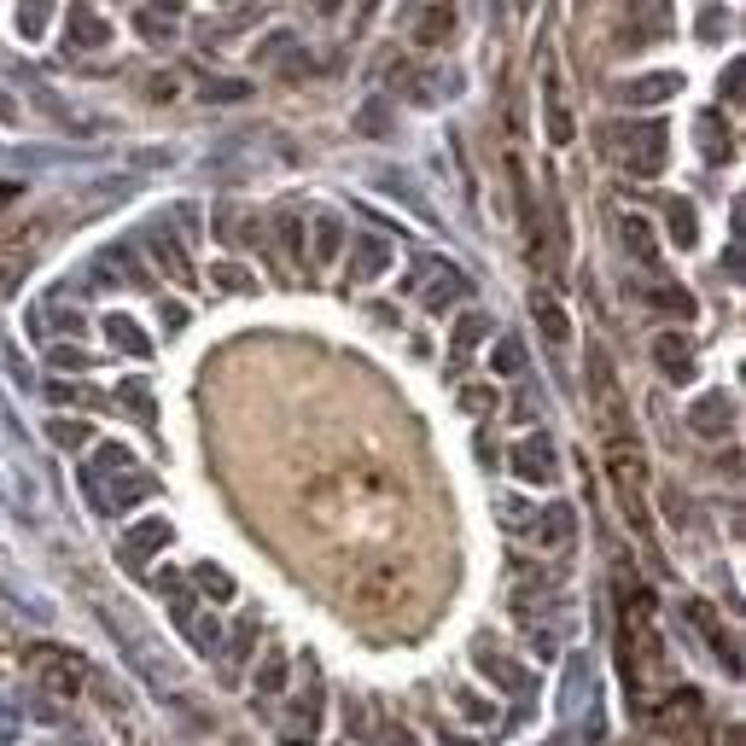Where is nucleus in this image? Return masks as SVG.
<instances>
[{
	"mask_svg": "<svg viewBox=\"0 0 746 746\" xmlns=\"http://www.w3.org/2000/svg\"><path fill=\"white\" fill-rule=\"evenodd\" d=\"M35 682H41V694L47 700H76L82 694V682H88V671H82V659L76 653H65V647H41V659H35Z\"/></svg>",
	"mask_w": 746,
	"mask_h": 746,
	"instance_id": "4",
	"label": "nucleus"
},
{
	"mask_svg": "<svg viewBox=\"0 0 746 746\" xmlns=\"http://www.w3.org/2000/svg\"><path fill=\"white\" fill-rule=\"evenodd\" d=\"M665 222H671V239H677V245H694V239H700V216H694V204H688V199L665 204Z\"/></svg>",
	"mask_w": 746,
	"mask_h": 746,
	"instance_id": "23",
	"label": "nucleus"
},
{
	"mask_svg": "<svg viewBox=\"0 0 746 746\" xmlns=\"http://www.w3.org/2000/svg\"><path fill=\"white\" fill-rule=\"evenodd\" d=\"M309 6H315V12H333V6H339V0H309Z\"/></svg>",
	"mask_w": 746,
	"mask_h": 746,
	"instance_id": "44",
	"label": "nucleus"
},
{
	"mask_svg": "<svg viewBox=\"0 0 746 746\" xmlns=\"http://www.w3.org/2000/svg\"><path fill=\"white\" fill-rule=\"evenodd\" d=\"M216 239H228V245H251V239H257V216H251L245 204H222V210H216Z\"/></svg>",
	"mask_w": 746,
	"mask_h": 746,
	"instance_id": "15",
	"label": "nucleus"
},
{
	"mask_svg": "<svg viewBox=\"0 0 746 746\" xmlns=\"http://www.w3.org/2000/svg\"><path fill=\"white\" fill-rule=\"evenodd\" d=\"M647 712L659 729H694V717L706 712V694L700 688H671L665 700H647Z\"/></svg>",
	"mask_w": 746,
	"mask_h": 746,
	"instance_id": "7",
	"label": "nucleus"
},
{
	"mask_svg": "<svg viewBox=\"0 0 746 746\" xmlns=\"http://www.w3.org/2000/svg\"><path fill=\"white\" fill-rule=\"evenodd\" d=\"M210 280H216V292H257V280H251V269H245V263H216V269H210Z\"/></svg>",
	"mask_w": 746,
	"mask_h": 746,
	"instance_id": "30",
	"label": "nucleus"
},
{
	"mask_svg": "<svg viewBox=\"0 0 746 746\" xmlns=\"http://www.w3.org/2000/svg\"><path fill=\"white\" fill-rule=\"evenodd\" d=\"M665 123H624V129H612V158L624 164L630 175H659L665 170Z\"/></svg>",
	"mask_w": 746,
	"mask_h": 746,
	"instance_id": "3",
	"label": "nucleus"
},
{
	"mask_svg": "<svg viewBox=\"0 0 746 746\" xmlns=\"http://www.w3.org/2000/svg\"><path fill=\"white\" fill-rule=\"evenodd\" d=\"M647 304H653V309H665V315H682V321L694 315V298H688L682 286H647Z\"/></svg>",
	"mask_w": 746,
	"mask_h": 746,
	"instance_id": "28",
	"label": "nucleus"
},
{
	"mask_svg": "<svg viewBox=\"0 0 746 746\" xmlns=\"http://www.w3.org/2000/svg\"><path fill=\"white\" fill-rule=\"evenodd\" d=\"M222 6H228V0H222Z\"/></svg>",
	"mask_w": 746,
	"mask_h": 746,
	"instance_id": "45",
	"label": "nucleus"
},
{
	"mask_svg": "<svg viewBox=\"0 0 746 746\" xmlns=\"http://www.w3.org/2000/svg\"><path fill=\"white\" fill-rule=\"evenodd\" d=\"M12 199H18V187H12V181H0V210H6Z\"/></svg>",
	"mask_w": 746,
	"mask_h": 746,
	"instance_id": "42",
	"label": "nucleus"
},
{
	"mask_svg": "<svg viewBox=\"0 0 746 746\" xmlns=\"http://www.w3.org/2000/svg\"><path fill=\"white\" fill-rule=\"evenodd\" d=\"M694 129H700L706 158H712V164H723V158H729V129H723V111H700V117H694Z\"/></svg>",
	"mask_w": 746,
	"mask_h": 746,
	"instance_id": "19",
	"label": "nucleus"
},
{
	"mask_svg": "<svg viewBox=\"0 0 746 746\" xmlns=\"http://www.w3.org/2000/svg\"><path fill=\"white\" fill-rule=\"evenodd\" d=\"M624 245H630L642 263H653V257H659V239H653V228H647L642 216H624Z\"/></svg>",
	"mask_w": 746,
	"mask_h": 746,
	"instance_id": "27",
	"label": "nucleus"
},
{
	"mask_svg": "<svg viewBox=\"0 0 746 746\" xmlns=\"http://www.w3.org/2000/svg\"><path fill=\"white\" fill-rule=\"evenodd\" d=\"M473 659H478V671L496 682V688H513V694H525V688H531V671H525V665H513V659H502L490 642H478Z\"/></svg>",
	"mask_w": 746,
	"mask_h": 746,
	"instance_id": "10",
	"label": "nucleus"
},
{
	"mask_svg": "<svg viewBox=\"0 0 746 746\" xmlns=\"http://www.w3.org/2000/svg\"><path fill=\"white\" fill-rule=\"evenodd\" d=\"M105 41H111V24L100 12H88V0H76L70 6V47H105Z\"/></svg>",
	"mask_w": 746,
	"mask_h": 746,
	"instance_id": "13",
	"label": "nucleus"
},
{
	"mask_svg": "<svg viewBox=\"0 0 746 746\" xmlns=\"http://www.w3.org/2000/svg\"><path fill=\"white\" fill-rule=\"evenodd\" d=\"M653 362L665 379H694V339L677 333V327H665V333H653Z\"/></svg>",
	"mask_w": 746,
	"mask_h": 746,
	"instance_id": "8",
	"label": "nucleus"
},
{
	"mask_svg": "<svg viewBox=\"0 0 746 746\" xmlns=\"http://www.w3.org/2000/svg\"><path fill=\"white\" fill-rule=\"evenodd\" d=\"M589 408H595V426H601V443H642L636 438V408L624 397V385H618V368H612V356L595 344L589 350Z\"/></svg>",
	"mask_w": 746,
	"mask_h": 746,
	"instance_id": "1",
	"label": "nucleus"
},
{
	"mask_svg": "<svg viewBox=\"0 0 746 746\" xmlns=\"http://www.w3.org/2000/svg\"><path fill=\"white\" fill-rule=\"evenodd\" d=\"M152 251H158V263L170 269V280H181V286L193 280V269H187V251H175V245H170L164 234H152Z\"/></svg>",
	"mask_w": 746,
	"mask_h": 746,
	"instance_id": "33",
	"label": "nucleus"
},
{
	"mask_svg": "<svg viewBox=\"0 0 746 746\" xmlns=\"http://www.w3.org/2000/svg\"><path fill=\"white\" fill-rule=\"evenodd\" d=\"M490 368L502 373V379H519V373H525V344H519V339H502L496 350H490Z\"/></svg>",
	"mask_w": 746,
	"mask_h": 746,
	"instance_id": "29",
	"label": "nucleus"
},
{
	"mask_svg": "<svg viewBox=\"0 0 746 746\" xmlns=\"http://www.w3.org/2000/svg\"><path fill=\"white\" fill-rule=\"evenodd\" d=\"M455 706L473 717V723H490V717H496V706H490L484 694H473V688H461V694H455Z\"/></svg>",
	"mask_w": 746,
	"mask_h": 746,
	"instance_id": "37",
	"label": "nucleus"
},
{
	"mask_svg": "<svg viewBox=\"0 0 746 746\" xmlns=\"http://www.w3.org/2000/svg\"><path fill=\"white\" fill-rule=\"evenodd\" d=\"M356 123H362V129H373V135H385V129H391V111L373 100V105H362V117H356Z\"/></svg>",
	"mask_w": 746,
	"mask_h": 746,
	"instance_id": "39",
	"label": "nucleus"
},
{
	"mask_svg": "<svg viewBox=\"0 0 746 746\" xmlns=\"http://www.w3.org/2000/svg\"><path fill=\"white\" fill-rule=\"evenodd\" d=\"M379 746H414V741H408L403 729H385V735H379Z\"/></svg>",
	"mask_w": 746,
	"mask_h": 746,
	"instance_id": "41",
	"label": "nucleus"
},
{
	"mask_svg": "<svg viewBox=\"0 0 746 746\" xmlns=\"http://www.w3.org/2000/svg\"><path fill=\"white\" fill-rule=\"evenodd\" d=\"M251 647H257V618H251V612H245V618H239L234 624V642H228V665H245V659H251Z\"/></svg>",
	"mask_w": 746,
	"mask_h": 746,
	"instance_id": "31",
	"label": "nucleus"
},
{
	"mask_svg": "<svg viewBox=\"0 0 746 746\" xmlns=\"http://www.w3.org/2000/svg\"><path fill=\"white\" fill-rule=\"evenodd\" d=\"M309 234H315V263L327 269V263L339 257V245H344V228H339V216H315V228H309Z\"/></svg>",
	"mask_w": 746,
	"mask_h": 746,
	"instance_id": "21",
	"label": "nucleus"
},
{
	"mask_svg": "<svg viewBox=\"0 0 746 746\" xmlns=\"http://www.w3.org/2000/svg\"><path fill=\"white\" fill-rule=\"evenodd\" d=\"M607 478H612V496H618V513L647 531L653 525V508H647V455L642 443H612L607 449Z\"/></svg>",
	"mask_w": 746,
	"mask_h": 746,
	"instance_id": "2",
	"label": "nucleus"
},
{
	"mask_svg": "<svg viewBox=\"0 0 746 746\" xmlns=\"http://www.w3.org/2000/svg\"><path fill=\"white\" fill-rule=\"evenodd\" d=\"M187 624H193V642L199 647H216V630H222L216 618H187Z\"/></svg>",
	"mask_w": 746,
	"mask_h": 746,
	"instance_id": "40",
	"label": "nucleus"
},
{
	"mask_svg": "<svg viewBox=\"0 0 746 746\" xmlns=\"http://www.w3.org/2000/svg\"><path fill=\"white\" fill-rule=\"evenodd\" d=\"M193 583H199L204 595H216L222 607L234 601V577H228V572H216V566H193Z\"/></svg>",
	"mask_w": 746,
	"mask_h": 746,
	"instance_id": "32",
	"label": "nucleus"
},
{
	"mask_svg": "<svg viewBox=\"0 0 746 746\" xmlns=\"http://www.w3.org/2000/svg\"><path fill=\"white\" fill-rule=\"evenodd\" d=\"M508 467H513V478H525V484H554V478H560V449H554L548 432H525V438L513 443Z\"/></svg>",
	"mask_w": 746,
	"mask_h": 746,
	"instance_id": "5",
	"label": "nucleus"
},
{
	"mask_svg": "<svg viewBox=\"0 0 746 746\" xmlns=\"http://www.w3.org/2000/svg\"><path fill=\"white\" fill-rule=\"evenodd\" d=\"M531 315H537V327H543L548 344H566V339H572V321H566V309L554 304L548 292H531Z\"/></svg>",
	"mask_w": 746,
	"mask_h": 746,
	"instance_id": "16",
	"label": "nucleus"
},
{
	"mask_svg": "<svg viewBox=\"0 0 746 746\" xmlns=\"http://www.w3.org/2000/svg\"><path fill=\"white\" fill-rule=\"evenodd\" d=\"M461 408H467V414H490V408H496V391H490V385H467V391H461Z\"/></svg>",
	"mask_w": 746,
	"mask_h": 746,
	"instance_id": "38",
	"label": "nucleus"
},
{
	"mask_svg": "<svg viewBox=\"0 0 746 746\" xmlns=\"http://www.w3.org/2000/svg\"><path fill=\"white\" fill-rule=\"evenodd\" d=\"M449 30H455V6H449V0H426V12L414 18V41H420V47H443Z\"/></svg>",
	"mask_w": 746,
	"mask_h": 746,
	"instance_id": "12",
	"label": "nucleus"
},
{
	"mask_svg": "<svg viewBox=\"0 0 746 746\" xmlns=\"http://www.w3.org/2000/svg\"><path fill=\"white\" fill-rule=\"evenodd\" d=\"M152 6H158V12H181V0H152Z\"/></svg>",
	"mask_w": 746,
	"mask_h": 746,
	"instance_id": "43",
	"label": "nucleus"
},
{
	"mask_svg": "<svg viewBox=\"0 0 746 746\" xmlns=\"http://www.w3.org/2000/svg\"><path fill=\"white\" fill-rule=\"evenodd\" d=\"M385 269H391V239L362 234L356 239V257H350V280H379Z\"/></svg>",
	"mask_w": 746,
	"mask_h": 746,
	"instance_id": "11",
	"label": "nucleus"
},
{
	"mask_svg": "<svg viewBox=\"0 0 746 746\" xmlns=\"http://www.w3.org/2000/svg\"><path fill=\"white\" fill-rule=\"evenodd\" d=\"M280 251H286L292 263H304V222H298V216H280Z\"/></svg>",
	"mask_w": 746,
	"mask_h": 746,
	"instance_id": "36",
	"label": "nucleus"
},
{
	"mask_svg": "<svg viewBox=\"0 0 746 746\" xmlns=\"http://www.w3.org/2000/svg\"><path fill=\"white\" fill-rule=\"evenodd\" d=\"M572 508H560V502H554V508H543V519H537V543L543 548H572Z\"/></svg>",
	"mask_w": 746,
	"mask_h": 746,
	"instance_id": "18",
	"label": "nucleus"
},
{
	"mask_svg": "<svg viewBox=\"0 0 746 746\" xmlns=\"http://www.w3.org/2000/svg\"><path fill=\"white\" fill-rule=\"evenodd\" d=\"M688 426L700 432V438L723 443L729 432H735V403H729V391H706L700 403L688 408Z\"/></svg>",
	"mask_w": 746,
	"mask_h": 746,
	"instance_id": "6",
	"label": "nucleus"
},
{
	"mask_svg": "<svg viewBox=\"0 0 746 746\" xmlns=\"http://www.w3.org/2000/svg\"><path fill=\"white\" fill-rule=\"evenodd\" d=\"M47 438L65 443V449H88V438H94V432H88L82 420H47Z\"/></svg>",
	"mask_w": 746,
	"mask_h": 746,
	"instance_id": "35",
	"label": "nucleus"
},
{
	"mask_svg": "<svg viewBox=\"0 0 746 746\" xmlns=\"http://www.w3.org/2000/svg\"><path fill=\"white\" fill-rule=\"evenodd\" d=\"M286 682H292V659H286L280 647H269V659L257 665V694H280Z\"/></svg>",
	"mask_w": 746,
	"mask_h": 746,
	"instance_id": "22",
	"label": "nucleus"
},
{
	"mask_svg": "<svg viewBox=\"0 0 746 746\" xmlns=\"http://www.w3.org/2000/svg\"><path fill=\"white\" fill-rule=\"evenodd\" d=\"M170 519H140L135 531H129V560H146V554H158V548H170Z\"/></svg>",
	"mask_w": 746,
	"mask_h": 746,
	"instance_id": "17",
	"label": "nucleus"
},
{
	"mask_svg": "<svg viewBox=\"0 0 746 746\" xmlns=\"http://www.w3.org/2000/svg\"><path fill=\"white\" fill-rule=\"evenodd\" d=\"M105 339L117 344L123 356H152V333H140L135 315H105Z\"/></svg>",
	"mask_w": 746,
	"mask_h": 746,
	"instance_id": "14",
	"label": "nucleus"
},
{
	"mask_svg": "<svg viewBox=\"0 0 746 746\" xmlns=\"http://www.w3.org/2000/svg\"><path fill=\"white\" fill-rule=\"evenodd\" d=\"M24 263H30V245H6V251H0V292H12V286H18Z\"/></svg>",
	"mask_w": 746,
	"mask_h": 746,
	"instance_id": "34",
	"label": "nucleus"
},
{
	"mask_svg": "<svg viewBox=\"0 0 746 746\" xmlns=\"http://www.w3.org/2000/svg\"><path fill=\"white\" fill-rule=\"evenodd\" d=\"M682 88L677 70H653V76H636V82H618V100L624 105H665Z\"/></svg>",
	"mask_w": 746,
	"mask_h": 746,
	"instance_id": "9",
	"label": "nucleus"
},
{
	"mask_svg": "<svg viewBox=\"0 0 746 746\" xmlns=\"http://www.w3.org/2000/svg\"><path fill=\"white\" fill-rule=\"evenodd\" d=\"M548 135H554V146L572 140V111L560 105V82H554V76H548Z\"/></svg>",
	"mask_w": 746,
	"mask_h": 746,
	"instance_id": "26",
	"label": "nucleus"
},
{
	"mask_svg": "<svg viewBox=\"0 0 746 746\" xmlns=\"http://www.w3.org/2000/svg\"><path fill=\"white\" fill-rule=\"evenodd\" d=\"M490 339V315H461V321H455V368H467V350H473V344H484Z\"/></svg>",
	"mask_w": 746,
	"mask_h": 746,
	"instance_id": "20",
	"label": "nucleus"
},
{
	"mask_svg": "<svg viewBox=\"0 0 746 746\" xmlns=\"http://www.w3.org/2000/svg\"><path fill=\"white\" fill-rule=\"evenodd\" d=\"M47 24H53V0H24V6H18V30L30 35V41H41Z\"/></svg>",
	"mask_w": 746,
	"mask_h": 746,
	"instance_id": "25",
	"label": "nucleus"
},
{
	"mask_svg": "<svg viewBox=\"0 0 746 746\" xmlns=\"http://www.w3.org/2000/svg\"><path fill=\"white\" fill-rule=\"evenodd\" d=\"M455 298H467V274L443 269V274H438V286H426V298H420V304H426V309H449Z\"/></svg>",
	"mask_w": 746,
	"mask_h": 746,
	"instance_id": "24",
	"label": "nucleus"
}]
</instances>
